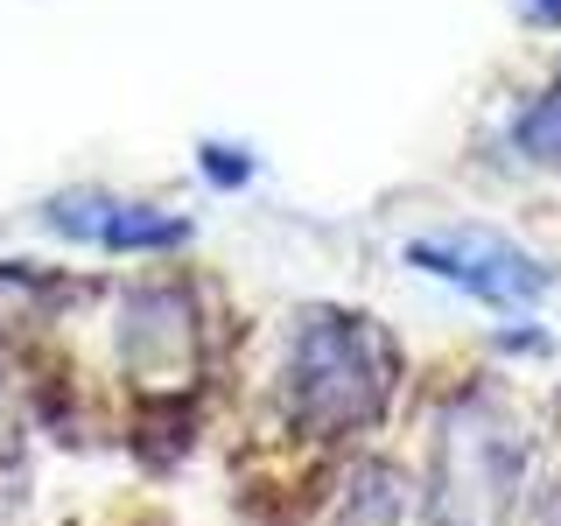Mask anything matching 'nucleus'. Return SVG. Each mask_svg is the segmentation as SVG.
I'll list each match as a JSON object with an SVG mask.
<instances>
[{
  "instance_id": "423d86ee",
  "label": "nucleus",
  "mask_w": 561,
  "mask_h": 526,
  "mask_svg": "<svg viewBox=\"0 0 561 526\" xmlns=\"http://www.w3.org/2000/svg\"><path fill=\"white\" fill-rule=\"evenodd\" d=\"M337 526H414V491L393 464H365L351 470L344 484V505H337Z\"/></svg>"
},
{
  "instance_id": "0eeeda50",
  "label": "nucleus",
  "mask_w": 561,
  "mask_h": 526,
  "mask_svg": "<svg viewBox=\"0 0 561 526\" xmlns=\"http://www.w3.org/2000/svg\"><path fill=\"white\" fill-rule=\"evenodd\" d=\"M513 148L540 169H561V78L513 119Z\"/></svg>"
},
{
  "instance_id": "6e6552de",
  "label": "nucleus",
  "mask_w": 561,
  "mask_h": 526,
  "mask_svg": "<svg viewBox=\"0 0 561 526\" xmlns=\"http://www.w3.org/2000/svg\"><path fill=\"white\" fill-rule=\"evenodd\" d=\"M204 175H210V183H225V190H239L245 175H253V162H239V148L210 140V148H204Z\"/></svg>"
},
{
  "instance_id": "7ed1b4c3",
  "label": "nucleus",
  "mask_w": 561,
  "mask_h": 526,
  "mask_svg": "<svg viewBox=\"0 0 561 526\" xmlns=\"http://www.w3.org/2000/svg\"><path fill=\"white\" fill-rule=\"evenodd\" d=\"M408 267L449 281V288L478 295L491 309H526V302L548 295V267H540L534 253H519L505 232H478V225L435 232V239H408Z\"/></svg>"
},
{
  "instance_id": "20e7f679",
  "label": "nucleus",
  "mask_w": 561,
  "mask_h": 526,
  "mask_svg": "<svg viewBox=\"0 0 561 526\" xmlns=\"http://www.w3.org/2000/svg\"><path fill=\"white\" fill-rule=\"evenodd\" d=\"M204 344V323H197V302L190 288H140L127 302V323H119V351H127V373H140V386H169L190 373Z\"/></svg>"
},
{
  "instance_id": "39448f33",
  "label": "nucleus",
  "mask_w": 561,
  "mask_h": 526,
  "mask_svg": "<svg viewBox=\"0 0 561 526\" xmlns=\"http://www.w3.org/2000/svg\"><path fill=\"white\" fill-rule=\"evenodd\" d=\"M43 218L57 225L64 239H92L105 253H169V245L190 239L183 218H169V210H154V204L99 197V190H64V197H49Z\"/></svg>"
},
{
  "instance_id": "1a4fd4ad",
  "label": "nucleus",
  "mask_w": 561,
  "mask_h": 526,
  "mask_svg": "<svg viewBox=\"0 0 561 526\" xmlns=\"http://www.w3.org/2000/svg\"><path fill=\"white\" fill-rule=\"evenodd\" d=\"M519 14L540 22V28H561V0H519Z\"/></svg>"
},
{
  "instance_id": "f257e3e1",
  "label": "nucleus",
  "mask_w": 561,
  "mask_h": 526,
  "mask_svg": "<svg viewBox=\"0 0 561 526\" xmlns=\"http://www.w3.org/2000/svg\"><path fill=\"white\" fill-rule=\"evenodd\" d=\"M386 386H393V351L365 316L309 309L295 323L288 358H280V408L302 435L316 443L358 435L365 421H379Z\"/></svg>"
},
{
  "instance_id": "f03ea898",
  "label": "nucleus",
  "mask_w": 561,
  "mask_h": 526,
  "mask_svg": "<svg viewBox=\"0 0 561 526\" xmlns=\"http://www.w3.org/2000/svg\"><path fill=\"white\" fill-rule=\"evenodd\" d=\"M526 478V435L499 386H463L435 414L428 519L435 526H513Z\"/></svg>"
}]
</instances>
